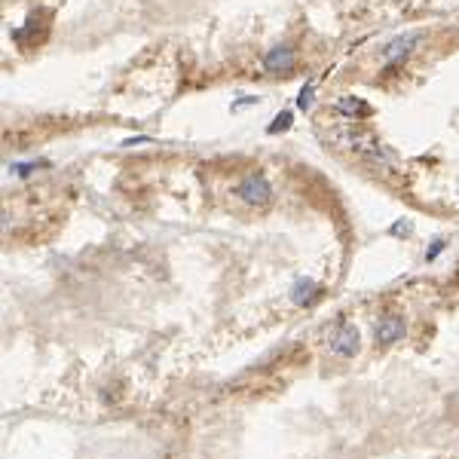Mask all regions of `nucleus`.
<instances>
[{"mask_svg":"<svg viewBox=\"0 0 459 459\" xmlns=\"http://www.w3.org/2000/svg\"><path fill=\"white\" fill-rule=\"evenodd\" d=\"M330 141H334L340 150L355 153L364 165H371V169H376V172H395V165H398V156H395L386 144L376 141L371 132L358 129L352 119H349V123H334L330 126Z\"/></svg>","mask_w":459,"mask_h":459,"instance_id":"f257e3e1","label":"nucleus"},{"mask_svg":"<svg viewBox=\"0 0 459 459\" xmlns=\"http://www.w3.org/2000/svg\"><path fill=\"white\" fill-rule=\"evenodd\" d=\"M236 193L245 205H254V208H266L273 202V187L266 181V174L261 172H248L242 181L236 184Z\"/></svg>","mask_w":459,"mask_h":459,"instance_id":"f03ea898","label":"nucleus"},{"mask_svg":"<svg viewBox=\"0 0 459 459\" xmlns=\"http://www.w3.org/2000/svg\"><path fill=\"white\" fill-rule=\"evenodd\" d=\"M419 43H422V34H417V31H413V34H404V37H395V40L383 49V64H386V68H392V64L410 59L413 49H417Z\"/></svg>","mask_w":459,"mask_h":459,"instance_id":"7ed1b4c3","label":"nucleus"},{"mask_svg":"<svg viewBox=\"0 0 459 459\" xmlns=\"http://www.w3.org/2000/svg\"><path fill=\"white\" fill-rule=\"evenodd\" d=\"M330 352L340 358H352L358 352V328L352 321H340L334 337H330Z\"/></svg>","mask_w":459,"mask_h":459,"instance_id":"20e7f679","label":"nucleus"},{"mask_svg":"<svg viewBox=\"0 0 459 459\" xmlns=\"http://www.w3.org/2000/svg\"><path fill=\"white\" fill-rule=\"evenodd\" d=\"M404 330H407V325H404L401 316H383L374 325V340L380 346H392V343H398V340L404 337Z\"/></svg>","mask_w":459,"mask_h":459,"instance_id":"39448f33","label":"nucleus"},{"mask_svg":"<svg viewBox=\"0 0 459 459\" xmlns=\"http://www.w3.org/2000/svg\"><path fill=\"white\" fill-rule=\"evenodd\" d=\"M294 64H297V55H294L291 46H273L263 55V71H270V73H291Z\"/></svg>","mask_w":459,"mask_h":459,"instance_id":"423d86ee","label":"nucleus"},{"mask_svg":"<svg viewBox=\"0 0 459 459\" xmlns=\"http://www.w3.org/2000/svg\"><path fill=\"white\" fill-rule=\"evenodd\" d=\"M337 114L340 117H346V119H364V117H371V105H367L364 98H355V95H340L337 98Z\"/></svg>","mask_w":459,"mask_h":459,"instance_id":"0eeeda50","label":"nucleus"},{"mask_svg":"<svg viewBox=\"0 0 459 459\" xmlns=\"http://www.w3.org/2000/svg\"><path fill=\"white\" fill-rule=\"evenodd\" d=\"M318 297V285L312 279H297L291 288V300L297 303V306H306V303H312Z\"/></svg>","mask_w":459,"mask_h":459,"instance_id":"6e6552de","label":"nucleus"},{"mask_svg":"<svg viewBox=\"0 0 459 459\" xmlns=\"http://www.w3.org/2000/svg\"><path fill=\"white\" fill-rule=\"evenodd\" d=\"M291 110H282V114L279 117H275L273 119V123H270V135H275V132H285V129H291Z\"/></svg>","mask_w":459,"mask_h":459,"instance_id":"1a4fd4ad","label":"nucleus"},{"mask_svg":"<svg viewBox=\"0 0 459 459\" xmlns=\"http://www.w3.org/2000/svg\"><path fill=\"white\" fill-rule=\"evenodd\" d=\"M312 101H316V89H312V86H303L300 95H297V107H300V110H309Z\"/></svg>","mask_w":459,"mask_h":459,"instance_id":"9d476101","label":"nucleus"},{"mask_svg":"<svg viewBox=\"0 0 459 459\" xmlns=\"http://www.w3.org/2000/svg\"><path fill=\"white\" fill-rule=\"evenodd\" d=\"M410 230H413L410 220H398V224L392 227V236H410Z\"/></svg>","mask_w":459,"mask_h":459,"instance_id":"9b49d317","label":"nucleus"},{"mask_svg":"<svg viewBox=\"0 0 459 459\" xmlns=\"http://www.w3.org/2000/svg\"><path fill=\"white\" fill-rule=\"evenodd\" d=\"M441 251H444V242H435V245H431L429 251H426V261H435V257H438Z\"/></svg>","mask_w":459,"mask_h":459,"instance_id":"f8f14e48","label":"nucleus"}]
</instances>
